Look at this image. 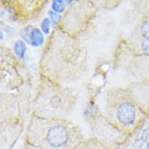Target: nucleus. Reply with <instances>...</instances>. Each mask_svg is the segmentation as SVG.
Returning <instances> with one entry per match:
<instances>
[{
    "instance_id": "9b49d317",
    "label": "nucleus",
    "mask_w": 149,
    "mask_h": 149,
    "mask_svg": "<svg viewBox=\"0 0 149 149\" xmlns=\"http://www.w3.org/2000/svg\"><path fill=\"white\" fill-rule=\"evenodd\" d=\"M144 111L149 113V83H130L125 88Z\"/></svg>"
},
{
    "instance_id": "1a4fd4ad",
    "label": "nucleus",
    "mask_w": 149,
    "mask_h": 149,
    "mask_svg": "<svg viewBox=\"0 0 149 149\" xmlns=\"http://www.w3.org/2000/svg\"><path fill=\"white\" fill-rule=\"evenodd\" d=\"M1 71L2 80L12 88L19 86L22 83L23 74L19 72V63L21 61L16 58L13 53L6 48L1 49Z\"/></svg>"
},
{
    "instance_id": "f3484780",
    "label": "nucleus",
    "mask_w": 149,
    "mask_h": 149,
    "mask_svg": "<svg viewBox=\"0 0 149 149\" xmlns=\"http://www.w3.org/2000/svg\"><path fill=\"white\" fill-rule=\"evenodd\" d=\"M66 1L64 0H53L51 1V10L58 14H63L66 12Z\"/></svg>"
},
{
    "instance_id": "39448f33",
    "label": "nucleus",
    "mask_w": 149,
    "mask_h": 149,
    "mask_svg": "<svg viewBox=\"0 0 149 149\" xmlns=\"http://www.w3.org/2000/svg\"><path fill=\"white\" fill-rule=\"evenodd\" d=\"M113 67L123 71L130 83H149V55L134 53L123 38L116 45Z\"/></svg>"
},
{
    "instance_id": "20e7f679",
    "label": "nucleus",
    "mask_w": 149,
    "mask_h": 149,
    "mask_svg": "<svg viewBox=\"0 0 149 149\" xmlns=\"http://www.w3.org/2000/svg\"><path fill=\"white\" fill-rule=\"evenodd\" d=\"M105 117L113 127L131 136L147 117L125 88H111L106 92Z\"/></svg>"
},
{
    "instance_id": "6ab92c4d",
    "label": "nucleus",
    "mask_w": 149,
    "mask_h": 149,
    "mask_svg": "<svg viewBox=\"0 0 149 149\" xmlns=\"http://www.w3.org/2000/svg\"><path fill=\"white\" fill-rule=\"evenodd\" d=\"M52 27L53 26H52L51 19H49V17H45V19L40 22V26H39V28H40L41 31H42L45 35L50 36V35L52 34V33H51V28H52Z\"/></svg>"
},
{
    "instance_id": "a211bd4d",
    "label": "nucleus",
    "mask_w": 149,
    "mask_h": 149,
    "mask_svg": "<svg viewBox=\"0 0 149 149\" xmlns=\"http://www.w3.org/2000/svg\"><path fill=\"white\" fill-rule=\"evenodd\" d=\"M48 17L51 19V22H52L53 29H56V28L60 27L61 23H62V19H63V15L58 14V13H56V12L52 11V10H49Z\"/></svg>"
},
{
    "instance_id": "6e6552de",
    "label": "nucleus",
    "mask_w": 149,
    "mask_h": 149,
    "mask_svg": "<svg viewBox=\"0 0 149 149\" xmlns=\"http://www.w3.org/2000/svg\"><path fill=\"white\" fill-rule=\"evenodd\" d=\"M9 17L12 22H25L35 19L40 14L47 1L22 0V1H2Z\"/></svg>"
},
{
    "instance_id": "aec40b11",
    "label": "nucleus",
    "mask_w": 149,
    "mask_h": 149,
    "mask_svg": "<svg viewBox=\"0 0 149 149\" xmlns=\"http://www.w3.org/2000/svg\"><path fill=\"white\" fill-rule=\"evenodd\" d=\"M23 149H40V148H37V147H35V146L30 145L28 143H24V146H23Z\"/></svg>"
},
{
    "instance_id": "f03ea898",
    "label": "nucleus",
    "mask_w": 149,
    "mask_h": 149,
    "mask_svg": "<svg viewBox=\"0 0 149 149\" xmlns=\"http://www.w3.org/2000/svg\"><path fill=\"white\" fill-rule=\"evenodd\" d=\"M84 139L82 130L67 119H45L31 115L25 142L40 149H74Z\"/></svg>"
},
{
    "instance_id": "f257e3e1",
    "label": "nucleus",
    "mask_w": 149,
    "mask_h": 149,
    "mask_svg": "<svg viewBox=\"0 0 149 149\" xmlns=\"http://www.w3.org/2000/svg\"><path fill=\"white\" fill-rule=\"evenodd\" d=\"M88 63L86 47L58 27L53 29L43 45L38 70L40 77L64 86L80 80L88 71Z\"/></svg>"
},
{
    "instance_id": "f8f14e48",
    "label": "nucleus",
    "mask_w": 149,
    "mask_h": 149,
    "mask_svg": "<svg viewBox=\"0 0 149 149\" xmlns=\"http://www.w3.org/2000/svg\"><path fill=\"white\" fill-rule=\"evenodd\" d=\"M19 37L23 41H25L27 45L34 48H38L45 45V34L41 31L40 28L35 27L33 25H26L19 30Z\"/></svg>"
},
{
    "instance_id": "0eeeda50",
    "label": "nucleus",
    "mask_w": 149,
    "mask_h": 149,
    "mask_svg": "<svg viewBox=\"0 0 149 149\" xmlns=\"http://www.w3.org/2000/svg\"><path fill=\"white\" fill-rule=\"evenodd\" d=\"M96 14L97 6L94 1H74L63 14L60 28L68 35L79 39V37L91 27Z\"/></svg>"
},
{
    "instance_id": "412c9836",
    "label": "nucleus",
    "mask_w": 149,
    "mask_h": 149,
    "mask_svg": "<svg viewBox=\"0 0 149 149\" xmlns=\"http://www.w3.org/2000/svg\"><path fill=\"white\" fill-rule=\"evenodd\" d=\"M147 149H149V142H148V144H147Z\"/></svg>"
},
{
    "instance_id": "423d86ee",
    "label": "nucleus",
    "mask_w": 149,
    "mask_h": 149,
    "mask_svg": "<svg viewBox=\"0 0 149 149\" xmlns=\"http://www.w3.org/2000/svg\"><path fill=\"white\" fill-rule=\"evenodd\" d=\"M84 119L92 133L91 137L97 139L108 149H119L130 137L113 127L94 102H90L84 109Z\"/></svg>"
},
{
    "instance_id": "4468645a",
    "label": "nucleus",
    "mask_w": 149,
    "mask_h": 149,
    "mask_svg": "<svg viewBox=\"0 0 149 149\" xmlns=\"http://www.w3.org/2000/svg\"><path fill=\"white\" fill-rule=\"evenodd\" d=\"M132 7L135 13L141 16V19H149V0L134 1L132 2Z\"/></svg>"
},
{
    "instance_id": "7ed1b4c3",
    "label": "nucleus",
    "mask_w": 149,
    "mask_h": 149,
    "mask_svg": "<svg viewBox=\"0 0 149 149\" xmlns=\"http://www.w3.org/2000/svg\"><path fill=\"white\" fill-rule=\"evenodd\" d=\"M78 96L77 89L40 77L31 104V115L45 119H66L74 111Z\"/></svg>"
},
{
    "instance_id": "9d476101",
    "label": "nucleus",
    "mask_w": 149,
    "mask_h": 149,
    "mask_svg": "<svg viewBox=\"0 0 149 149\" xmlns=\"http://www.w3.org/2000/svg\"><path fill=\"white\" fill-rule=\"evenodd\" d=\"M24 119L1 118V149H11L23 130Z\"/></svg>"
},
{
    "instance_id": "dca6fc26",
    "label": "nucleus",
    "mask_w": 149,
    "mask_h": 149,
    "mask_svg": "<svg viewBox=\"0 0 149 149\" xmlns=\"http://www.w3.org/2000/svg\"><path fill=\"white\" fill-rule=\"evenodd\" d=\"M74 149H108V148L105 147L102 143H100L95 138L89 137V138H84L82 142L79 143Z\"/></svg>"
},
{
    "instance_id": "2eb2a0df",
    "label": "nucleus",
    "mask_w": 149,
    "mask_h": 149,
    "mask_svg": "<svg viewBox=\"0 0 149 149\" xmlns=\"http://www.w3.org/2000/svg\"><path fill=\"white\" fill-rule=\"evenodd\" d=\"M12 52L16 56L17 60L23 62L27 52V43L25 41H23L22 39H17V40L14 41V43H13Z\"/></svg>"
},
{
    "instance_id": "ddd939ff",
    "label": "nucleus",
    "mask_w": 149,
    "mask_h": 149,
    "mask_svg": "<svg viewBox=\"0 0 149 149\" xmlns=\"http://www.w3.org/2000/svg\"><path fill=\"white\" fill-rule=\"evenodd\" d=\"M123 40L134 53L149 55V39H142V38L127 36L123 38Z\"/></svg>"
}]
</instances>
